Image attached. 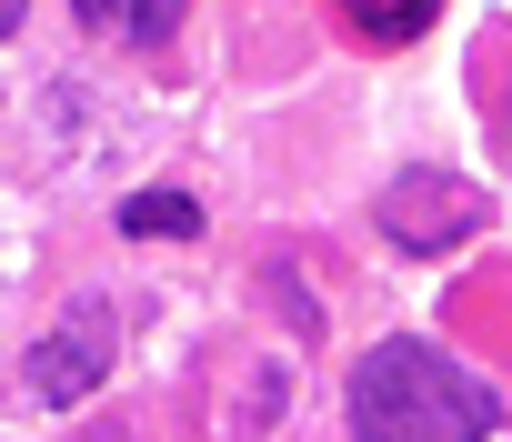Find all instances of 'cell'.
Masks as SVG:
<instances>
[{"instance_id":"1","label":"cell","mask_w":512,"mask_h":442,"mask_svg":"<svg viewBox=\"0 0 512 442\" xmlns=\"http://www.w3.org/2000/svg\"><path fill=\"white\" fill-rule=\"evenodd\" d=\"M492 412L502 402L432 342H372L352 372V442H482Z\"/></svg>"},{"instance_id":"2","label":"cell","mask_w":512,"mask_h":442,"mask_svg":"<svg viewBox=\"0 0 512 442\" xmlns=\"http://www.w3.org/2000/svg\"><path fill=\"white\" fill-rule=\"evenodd\" d=\"M492 221V201L462 181V171H402L392 191H382V242L392 252H452V242H472Z\"/></svg>"},{"instance_id":"3","label":"cell","mask_w":512,"mask_h":442,"mask_svg":"<svg viewBox=\"0 0 512 442\" xmlns=\"http://www.w3.org/2000/svg\"><path fill=\"white\" fill-rule=\"evenodd\" d=\"M101 372H111V322H101V302H91V312H71V322L31 352V372H21V382H31L41 402H81Z\"/></svg>"},{"instance_id":"4","label":"cell","mask_w":512,"mask_h":442,"mask_svg":"<svg viewBox=\"0 0 512 442\" xmlns=\"http://www.w3.org/2000/svg\"><path fill=\"white\" fill-rule=\"evenodd\" d=\"M121 232H131V242H191V232H201V201H191V191H131V201H121Z\"/></svg>"},{"instance_id":"5","label":"cell","mask_w":512,"mask_h":442,"mask_svg":"<svg viewBox=\"0 0 512 442\" xmlns=\"http://www.w3.org/2000/svg\"><path fill=\"white\" fill-rule=\"evenodd\" d=\"M432 31V0H392V11H352V41H372V51H402V41H422Z\"/></svg>"},{"instance_id":"6","label":"cell","mask_w":512,"mask_h":442,"mask_svg":"<svg viewBox=\"0 0 512 442\" xmlns=\"http://www.w3.org/2000/svg\"><path fill=\"white\" fill-rule=\"evenodd\" d=\"M81 31H121V41H171L181 11H111V0H81Z\"/></svg>"},{"instance_id":"7","label":"cell","mask_w":512,"mask_h":442,"mask_svg":"<svg viewBox=\"0 0 512 442\" xmlns=\"http://www.w3.org/2000/svg\"><path fill=\"white\" fill-rule=\"evenodd\" d=\"M11 31H21V11H11V0H0V41H11Z\"/></svg>"}]
</instances>
